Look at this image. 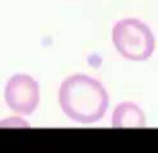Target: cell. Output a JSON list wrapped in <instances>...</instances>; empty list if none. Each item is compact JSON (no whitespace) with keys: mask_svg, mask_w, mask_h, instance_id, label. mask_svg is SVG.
<instances>
[{"mask_svg":"<svg viewBox=\"0 0 158 153\" xmlns=\"http://www.w3.org/2000/svg\"><path fill=\"white\" fill-rule=\"evenodd\" d=\"M59 105L75 122L93 124L103 117L108 107V93L98 79L87 74H73L59 88Z\"/></svg>","mask_w":158,"mask_h":153,"instance_id":"cell-1","label":"cell"},{"mask_svg":"<svg viewBox=\"0 0 158 153\" xmlns=\"http://www.w3.org/2000/svg\"><path fill=\"white\" fill-rule=\"evenodd\" d=\"M112 44L123 57L131 61H144L154 53L156 36L143 20L124 18L112 28Z\"/></svg>","mask_w":158,"mask_h":153,"instance_id":"cell-2","label":"cell"},{"mask_svg":"<svg viewBox=\"0 0 158 153\" xmlns=\"http://www.w3.org/2000/svg\"><path fill=\"white\" fill-rule=\"evenodd\" d=\"M4 98L6 106L19 115H31L40 102V86L28 74H14L8 79Z\"/></svg>","mask_w":158,"mask_h":153,"instance_id":"cell-3","label":"cell"},{"mask_svg":"<svg viewBox=\"0 0 158 153\" xmlns=\"http://www.w3.org/2000/svg\"><path fill=\"white\" fill-rule=\"evenodd\" d=\"M111 124L115 128H130V126H144L145 115L143 110L134 102L125 101L118 104L112 114Z\"/></svg>","mask_w":158,"mask_h":153,"instance_id":"cell-4","label":"cell"}]
</instances>
